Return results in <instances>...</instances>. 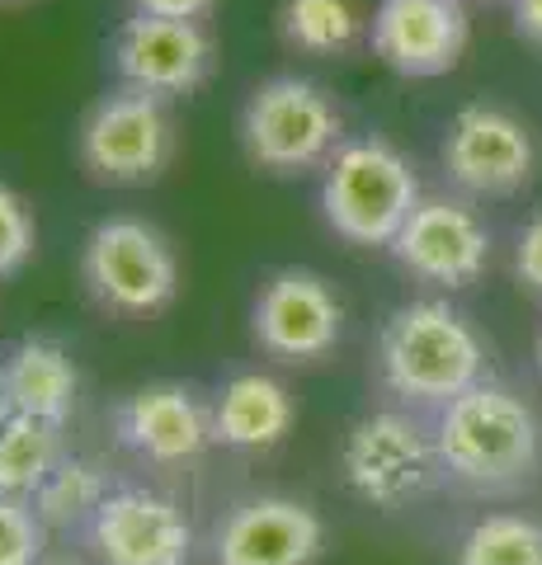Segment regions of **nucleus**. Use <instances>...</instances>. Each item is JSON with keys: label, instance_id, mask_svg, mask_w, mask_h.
Returning a JSON list of instances; mask_svg holds the SVG:
<instances>
[{"label": "nucleus", "instance_id": "f257e3e1", "mask_svg": "<svg viewBox=\"0 0 542 565\" xmlns=\"http://www.w3.org/2000/svg\"><path fill=\"white\" fill-rule=\"evenodd\" d=\"M378 377L406 411H444L486 382V340L448 297H415L378 330Z\"/></svg>", "mask_w": 542, "mask_h": 565}, {"label": "nucleus", "instance_id": "f03ea898", "mask_svg": "<svg viewBox=\"0 0 542 565\" xmlns=\"http://www.w3.org/2000/svg\"><path fill=\"white\" fill-rule=\"evenodd\" d=\"M434 444L448 481L481 494L514 490L542 471L538 411L514 386L491 377L434 411Z\"/></svg>", "mask_w": 542, "mask_h": 565}, {"label": "nucleus", "instance_id": "7ed1b4c3", "mask_svg": "<svg viewBox=\"0 0 542 565\" xmlns=\"http://www.w3.org/2000/svg\"><path fill=\"white\" fill-rule=\"evenodd\" d=\"M425 199L411 156L387 137H354L321 170V217L349 245L387 250Z\"/></svg>", "mask_w": 542, "mask_h": 565}, {"label": "nucleus", "instance_id": "20e7f679", "mask_svg": "<svg viewBox=\"0 0 542 565\" xmlns=\"http://www.w3.org/2000/svg\"><path fill=\"white\" fill-rule=\"evenodd\" d=\"M344 114L326 85L307 76H269L241 104V147L265 174H307L344 147Z\"/></svg>", "mask_w": 542, "mask_h": 565}, {"label": "nucleus", "instance_id": "39448f33", "mask_svg": "<svg viewBox=\"0 0 542 565\" xmlns=\"http://www.w3.org/2000/svg\"><path fill=\"white\" fill-rule=\"evenodd\" d=\"M340 476L373 509H406L425 500L444 476L434 429L406 405L359 415L340 438Z\"/></svg>", "mask_w": 542, "mask_h": 565}, {"label": "nucleus", "instance_id": "423d86ee", "mask_svg": "<svg viewBox=\"0 0 542 565\" xmlns=\"http://www.w3.org/2000/svg\"><path fill=\"white\" fill-rule=\"evenodd\" d=\"M81 282L109 316H156L180 297V259L147 217H104L81 245Z\"/></svg>", "mask_w": 542, "mask_h": 565}, {"label": "nucleus", "instance_id": "0eeeda50", "mask_svg": "<svg viewBox=\"0 0 542 565\" xmlns=\"http://www.w3.org/2000/svg\"><path fill=\"white\" fill-rule=\"evenodd\" d=\"M76 156L95 184H156L174 161V118L166 99L128 90V85L99 95L76 128Z\"/></svg>", "mask_w": 542, "mask_h": 565}, {"label": "nucleus", "instance_id": "6e6552de", "mask_svg": "<svg viewBox=\"0 0 542 565\" xmlns=\"http://www.w3.org/2000/svg\"><path fill=\"white\" fill-rule=\"evenodd\" d=\"M439 166L463 199H514L538 174V141L529 122L500 104H463L444 128Z\"/></svg>", "mask_w": 542, "mask_h": 565}, {"label": "nucleus", "instance_id": "1a4fd4ad", "mask_svg": "<svg viewBox=\"0 0 542 565\" xmlns=\"http://www.w3.org/2000/svg\"><path fill=\"white\" fill-rule=\"evenodd\" d=\"M251 340L278 363H321L344 340V302L317 269H274L251 302Z\"/></svg>", "mask_w": 542, "mask_h": 565}, {"label": "nucleus", "instance_id": "9d476101", "mask_svg": "<svg viewBox=\"0 0 542 565\" xmlns=\"http://www.w3.org/2000/svg\"><path fill=\"white\" fill-rule=\"evenodd\" d=\"M491 245H496L491 226H486V217L467 199L425 193L387 250L411 278L429 282V288H439V292H458L486 274Z\"/></svg>", "mask_w": 542, "mask_h": 565}, {"label": "nucleus", "instance_id": "9b49d317", "mask_svg": "<svg viewBox=\"0 0 542 565\" xmlns=\"http://www.w3.org/2000/svg\"><path fill=\"white\" fill-rule=\"evenodd\" d=\"M326 519L293 494H241L213 523V565H317Z\"/></svg>", "mask_w": 542, "mask_h": 565}, {"label": "nucleus", "instance_id": "f8f14e48", "mask_svg": "<svg viewBox=\"0 0 542 565\" xmlns=\"http://www.w3.org/2000/svg\"><path fill=\"white\" fill-rule=\"evenodd\" d=\"M109 62L118 85L156 99L194 95L213 76V39L199 20H151L128 14L109 39Z\"/></svg>", "mask_w": 542, "mask_h": 565}, {"label": "nucleus", "instance_id": "ddd939ff", "mask_svg": "<svg viewBox=\"0 0 542 565\" xmlns=\"http://www.w3.org/2000/svg\"><path fill=\"white\" fill-rule=\"evenodd\" d=\"M81 537L99 565H189L194 556V523L147 486H114Z\"/></svg>", "mask_w": 542, "mask_h": 565}, {"label": "nucleus", "instance_id": "4468645a", "mask_svg": "<svg viewBox=\"0 0 542 565\" xmlns=\"http://www.w3.org/2000/svg\"><path fill=\"white\" fill-rule=\"evenodd\" d=\"M114 444L147 467H184L213 448V405L189 382H147L114 405Z\"/></svg>", "mask_w": 542, "mask_h": 565}, {"label": "nucleus", "instance_id": "2eb2a0df", "mask_svg": "<svg viewBox=\"0 0 542 565\" xmlns=\"http://www.w3.org/2000/svg\"><path fill=\"white\" fill-rule=\"evenodd\" d=\"M471 39L467 0H378L369 43L378 62L406 81L448 76Z\"/></svg>", "mask_w": 542, "mask_h": 565}, {"label": "nucleus", "instance_id": "dca6fc26", "mask_svg": "<svg viewBox=\"0 0 542 565\" xmlns=\"http://www.w3.org/2000/svg\"><path fill=\"white\" fill-rule=\"evenodd\" d=\"M208 405H213V444L226 452H269L297 424L293 392L259 367L232 373Z\"/></svg>", "mask_w": 542, "mask_h": 565}, {"label": "nucleus", "instance_id": "f3484780", "mask_svg": "<svg viewBox=\"0 0 542 565\" xmlns=\"http://www.w3.org/2000/svg\"><path fill=\"white\" fill-rule=\"evenodd\" d=\"M0 386H6L14 415H33L66 429L81 396V367L62 340L24 334V340H14L0 353Z\"/></svg>", "mask_w": 542, "mask_h": 565}, {"label": "nucleus", "instance_id": "a211bd4d", "mask_svg": "<svg viewBox=\"0 0 542 565\" xmlns=\"http://www.w3.org/2000/svg\"><path fill=\"white\" fill-rule=\"evenodd\" d=\"M62 457H66L62 424L14 415L0 429V494L6 500H33Z\"/></svg>", "mask_w": 542, "mask_h": 565}, {"label": "nucleus", "instance_id": "6ab92c4d", "mask_svg": "<svg viewBox=\"0 0 542 565\" xmlns=\"http://www.w3.org/2000/svg\"><path fill=\"white\" fill-rule=\"evenodd\" d=\"M109 490H114L109 471H104L95 457L66 452L29 504L39 509V519L47 527H57V533H85V523H91L95 509L109 500Z\"/></svg>", "mask_w": 542, "mask_h": 565}, {"label": "nucleus", "instance_id": "aec40b11", "mask_svg": "<svg viewBox=\"0 0 542 565\" xmlns=\"http://www.w3.org/2000/svg\"><path fill=\"white\" fill-rule=\"evenodd\" d=\"M359 29L363 20L354 0H284L278 6V33L307 57H344L359 43Z\"/></svg>", "mask_w": 542, "mask_h": 565}, {"label": "nucleus", "instance_id": "412c9836", "mask_svg": "<svg viewBox=\"0 0 542 565\" xmlns=\"http://www.w3.org/2000/svg\"><path fill=\"white\" fill-rule=\"evenodd\" d=\"M458 565H542V523L529 514H481L458 542Z\"/></svg>", "mask_w": 542, "mask_h": 565}, {"label": "nucleus", "instance_id": "4be33fe9", "mask_svg": "<svg viewBox=\"0 0 542 565\" xmlns=\"http://www.w3.org/2000/svg\"><path fill=\"white\" fill-rule=\"evenodd\" d=\"M52 527L39 519L29 500H6L0 494V565H43Z\"/></svg>", "mask_w": 542, "mask_h": 565}, {"label": "nucleus", "instance_id": "5701e85b", "mask_svg": "<svg viewBox=\"0 0 542 565\" xmlns=\"http://www.w3.org/2000/svg\"><path fill=\"white\" fill-rule=\"evenodd\" d=\"M39 250V222L33 207L24 203V193H14L10 184H0V278H14Z\"/></svg>", "mask_w": 542, "mask_h": 565}, {"label": "nucleus", "instance_id": "b1692460", "mask_svg": "<svg viewBox=\"0 0 542 565\" xmlns=\"http://www.w3.org/2000/svg\"><path fill=\"white\" fill-rule=\"evenodd\" d=\"M514 278L523 292L542 297V212H533L514 236Z\"/></svg>", "mask_w": 542, "mask_h": 565}, {"label": "nucleus", "instance_id": "393cba45", "mask_svg": "<svg viewBox=\"0 0 542 565\" xmlns=\"http://www.w3.org/2000/svg\"><path fill=\"white\" fill-rule=\"evenodd\" d=\"M217 0H132V14H151V20H208Z\"/></svg>", "mask_w": 542, "mask_h": 565}, {"label": "nucleus", "instance_id": "a878e982", "mask_svg": "<svg viewBox=\"0 0 542 565\" xmlns=\"http://www.w3.org/2000/svg\"><path fill=\"white\" fill-rule=\"evenodd\" d=\"M510 10H514L519 39L533 43V47H542V0H510Z\"/></svg>", "mask_w": 542, "mask_h": 565}, {"label": "nucleus", "instance_id": "bb28decb", "mask_svg": "<svg viewBox=\"0 0 542 565\" xmlns=\"http://www.w3.org/2000/svg\"><path fill=\"white\" fill-rule=\"evenodd\" d=\"M14 419V405H10V396H6V386H0V429Z\"/></svg>", "mask_w": 542, "mask_h": 565}, {"label": "nucleus", "instance_id": "cd10ccee", "mask_svg": "<svg viewBox=\"0 0 542 565\" xmlns=\"http://www.w3.org/2000/svg\"><path fill=\"white\" fill-rule=\"evenodd\" d=\"M533 359H538V377H542V330H538V344H533Z\"/></svg>", "mask_w": 542, "mask_h": 565}, {"label": "nucleus", "instance_id": "c85d7f7f", "mask_svg": "<svg viewBox=\"0 0 542 565\" xmlns=\"http://www.w3.org/2000/svg\"><path fill=\"white\" fill-rule=\"evenodd\" d=\"M43 565H81V561H43Z\"/></svg>", "mask_w": 542, "mask_h": 565}, {"label": "nucleus", "instance_id": "c756f323", "mask_svg": "<svg viewBox=\"0 0 542 565\" xmlns=\"http://www.w3.org/2000/svg\"><path fill=\"white\" fill-rule=\"evenodd\" d=\"M0 6H6V0H0Z\"/></svg>", "mask_w": 542, "mask_h": 565}]
</instances>
